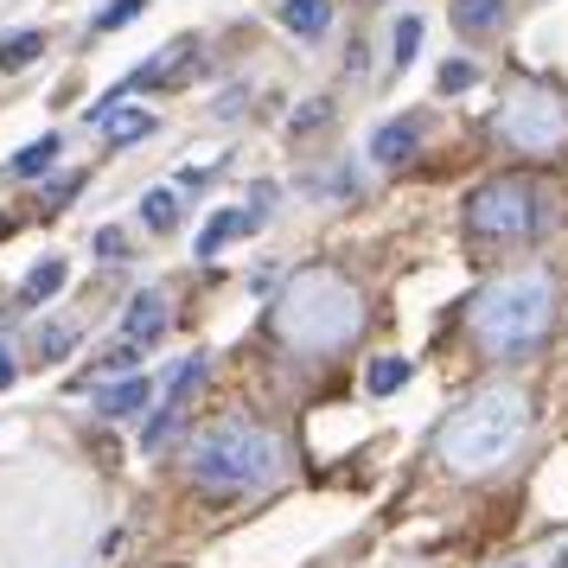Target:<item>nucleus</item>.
<instances>
[{
    "instance_id": "obj_22",
    "label": "nucleus",
    "mask_w": 568,
    "mask_h": 568,
    "mask_svg": "<svg viewBox=\"0 0 568 568\" xmlns=\"http://www.w3.org/2000/svg\"><path fill=\"white\" fill-rule=\"evenodd\" d=\"M141 13H148V0H109L97 27H103V32H115V27H129V20H141Z\"/></svg>"
},
{
    "instance_id": "obj_6",
    "label": "nucleus",
    "mask_w": 568,
    "mask_h": 568,
    "mask_svg": "<svg viewBox=\"0 0 568 568\" xmlns=\"http://www.w3.org/2000/svg\"><path fill=\"white\" fill-rule=\"evenodd\" d=\"M491 134L524 160H549L568 148V97L562 90H549L537 78H517L505 90V103L491 115Z\"/></svg>"
},
{
    "instance_id": "obj_23",
    "label": "nucleus",
    "mask_w": 568,
    "mask_h": 568,
    "mask_svg": "<svg viewBox=\"0 0 568 568\" xmlns=\"http://www.w3.org/2000/svg\"><path fill=\"white\" fill-rule=\"evenodd\" d=\"M141 211H148V224H154V231H173V217H180V211H173V192H148Z\"/></svg>"
},
{
    "instance_id": "obj_10",
    "label": "nucleus",
    "mask_w": 568,
    "mask_h": 568,
    "mask_svg": "<svg viewBox=\"0 0 568 568\" xmlns=\"http://www.w3.org/2000/svg\"><path fill=\"white\" fill-rule=\"evenodd\" d=\"M97 129H103L109 148H134V141H148V134H154V115H148V109L115 103V109L103 115V122H97Z\"/></svg>"
},
{
    "instance_id": "obj_24",
    "label": "nucleus",
    "mask_w": 568,
    "mask_h": 568,
    "mask_svg": "<svg viewBox=\"0 0 568 568\" xmlns=\"http://www.w3.org/2000/svg\"><path fill=\"white\" fill-rule=\"evenodd\" d=\"M78 185H83V173H64V180L45 185V199H52V205H64V199H78Z\"/></svg>"
},
{
    "instance_id": "obj_5",
    "label": "nucleus",
    "mask_w": 568,
    "mask_h": 568,
    "mask_svg": "<svg viewBox=\"0 0 568 568\" xmlns=\"http://www.w3.org/2000/svg\"><path fill=\"white\" fill-rule=\"evenodd\" d=\"M549 217H556V199L530 173H498V180L466 192V236L473 243H491V250H511V243L542 236Z\"/></svg>"
},
{
    "instance_id": "obj_7",
    "label": "nucleus",
    "mask_w": 568,
    "mask_h": 568,
    "mask_svg": "<svg viewBox=\"0 0 568 568\" xmlns=\"http://www.w3.org/2000/svg\"><path fill=\"white\" fill-rule=\"evenodd\" d=\"M199 377H205V358H192V364H180V371H173V384H166V403H160V409H154V422L141 428V440H148V447H160V440L173 435V422H180L185 396L199 389Z\"/></svg>"
},
{
    "instance_id": "obj_21",
    "label": "nucleus",
    "mask_w": 568,
    "mask_h": 568,
    "mask_svg": "<svg viewBox=\"0 0 568 568\" xmlns=\"http://www.w3.org/2000/svg\"><path fill=\"white\" fill-rule=\"evenodd\" d=\"M473 78H479V71H473V64H466V58H454V64H440V97H460V90H473Z\"/></svg>"
},
{
    "instance_id": "obj_9",
    "label": "nucleus",
    "mask_w": 568,
    "mask_h": 568,
    "mask_svg": "<svg viewBox=\"0 0 568 568\" xmlns=\"http://www.w3.org/2000/svg\"><path fill=\"white\" fill-rule=\"evenodd\" d=\"M422 148V122L403 115V122H384V129L371 134V160H384V166H403V160Z\"/></svg>"
},
{
    "instance_id": "obj_1",
    "label": "nucleus",
    "mask_w": 568,
    "mask_h": 568,
    "mask_svg": "<svg viewBox=\"0 0 568 568\" xmlns=\"http://www.w3.org/2000/svg\"><path fill=\"white\" fill-rule=\"evenodd\" d=\"M524 435H530V389L486 384L435 428V460L460 479H479V473H498L511 460Z\"/></svg>"
},
{
    "instance_id": "obj_15",
    "label": "nucleus",
    "mask_w": 568,
    "mask_h": 568,
    "mask_svg": "<svg viewBox=\"0 0 568 568\" xmlns=\"http://www.w3.org/2000/svg\"><path fill=\"white\" fill-rule=\"evenodd\" d=\"M185 64H192V45L180 39V45H166V52H160L154 64H148V71H134V90H154V83H173V78L185 71Z\"/></svg>"
},
{
    "instance_id": "obj_25",
    "label": "nucleus",
    "mask_w": 568,
    "mask_h": 568,
    "mask_svg": "<svg viewBox=\"0 0 568 568\" xmlns=\"http://www.w3.org/2000/svg\"><path fill=\"white\" fill-rule=\"evenodd\" d=\"M13 384V352H7V345H0V389Z\"/></svg>"
},
{
    "instance_id": "obj_2",
    "label": "nucleus",
    "mask_w": 568,
    "mask_h": 568,
    "mask_svg": "<svg viewBox=\"0 0 568 568\" xmlns=\"http://www.w3.org/2000/svg\"><path fill=\"white\" fill-rule=\"evenodd\" d=\"M556 326V275L549 268H511V275H498L473 294V307H466V333L473 345L486 352V358H524V352H537L542 338Z\"/></svg>"
},
{
    "instance_id": "obj_18",
    "label": "nucleus",
    "mask_w": 568,
    "mask_h": 568,
    "mask_svg": "<svg viewBox=\"0 0 568 568\" xmlns=\"http://www.w3.org/2000/svg\"><path fill=\"white\" fill-rule=\"evenodd\" d=\"M58 287H64V262H39V268L27 275V287H20V301H27V307H39V301H52Z\"/></svg>"
},
{
    "instance_id": "obj_16",
    "label": "nucleus",
    "mask_w": 568,
    "mask_h": 568,
    "mask_svg": "<svg viewBox=\"0 0 568 568\" xmlns=\"http://www.w3.org/2000/svg\"><path fill=\"white\" fill-rule=\"evenodd\" d=\"M39 52H45V32H13V39H0V71H27Z\"/></svg>"
},
{
    "instance_id": "obj_8",
    "label": "nucleus",
    "mask_w": 568,
    "mask_h": 568,
    "mask_svg": "<svg viewBox=\"0 0 568 568\" xmlns=\"http://www.w3.org/2000/svg\"><path fill=\"white\" fill-rule=\"evenodd\" d=\"M160 333H166V301H160L154 287H148V294H134V301H129V313H122V338L148 352V345H154Z\"/></svg>"
},
{
    "instance_id": "obj_11",
    "label": "nucleus",
    "mask_w": 568,
    "mask_h": 568,
    "mask_svg": "<svg viewBox=\"0 0 568 568\" xmlns=\"http://www.w3.org/2000/svg\"><path fill=\"white\" fill-rule=\"evenodd\" d=\"M454 27L466 39H486V32L505 27V0H454Z\"/></svg>"
},
{
    "instance_id": "obj_20",
    "label": "nucleus",
    "mask_w": 568,
    "mask_h": 568,
    "mask_svg": "<svg viewBox=\"0 0 568 568\" xmlns=\"http://www.w3.org/2000/svg\"><path fill=\"white\" fill-rule=\"evenodd\" d=\"M415 45H422V20H415V13H403V20H396V32H389V64L403 71V64L415 58Z\"/></svg>"
},
{
    "instance_id": "obj_17",
    "label": "nucleus",
    "mask_w": 568,
    "mask_h": 568,
    "mask_svg": "<svg viewBox=\"0 0 568 568\" xmlns=\"http://www.w3.org/2000/svg\"><path fill=\"white\" fill-rule=\"evenodd\" d=\"M409 384V358H371V371H364V389L371 396H389V389Z\"/></svg>"
},
{
    "instance_id": "obj_14",
    "label": "nucleus",
    "mask_w": 568,
    "mask_h": 568,
    "mask_svg": "<svg viewBox=\"0 0 568 568\" xmlns=\"http://www.w3.org/2000/svg\"><path fill=\"white\" fill-rule=\"evenodd\" d=\"M256 224H262L256 211H250V217H243V211H217V217H211L205 231H199V256H217V250H224V243H231V236L256 231Z\"/></svg>"
},
{
    "instance_id": "obj_3",
    "label": "nucleus",
    "mask_w": 568,
    "mask_h": 568,
    "mask_svg": "<svg viewBox=\"0 0 568 568\" xmlns=\"http://www.w3.org/2000/svg\"><path fill=\"white\" fill-rule=\"evenodd\" d=\"M275 338H282L287 352H345L352 338L364 333V294L338 268H301V275H287V287L275 294Z\"/></svg>"
},
{
    "instance_id": "obj_13",
    "label": "nucleus",
    "mask_w": 568,
    "mask_h": 568,
    "mask_svg": "<svg viewBox=\"0 0 568 568\" xmlns=\"http://www.w3.org/2000/svg\"><path fill=\"white\" fill-rule=\"evenodd\" d=\"M148 403H154V384H148L141 371H134V377H122V384H109V389H103V415H115V422H122V415H141Z\"/></svg>"
},
{
    "instance_id": "obj_4",
    "label": "nucleus",
    "mask_w": 568,
    "mask_h": 568,
    "mask_svg": "<svg viewBox=\"0 0 568 568\" xmlns=\"http://www.w3.org/2000/svg\"><path fill=\"white\" fill-rule=\"evenodd\" d=\"M287 466V447L275 428H262L250 415H224V422H211L205 435H192L185 447V479L205 491H262L268 479H282Z\"/></svg>"
},
{
    "instance_id": "obj_19",
    "label": "nucleus",
    "mask_w": 568,
    "mask_h": 568,
    "mask_svg": "<svg viewBox=\"0 0 568 568\" xmlns=\"http://www.w3.org/2000/svg\"><path fill=\"white\" fill-rule=\"evenodd\" d=\"M52 154H58V134H39L32 148H20V154H13V173H20V180H39V173L52 166Z\"/></svg>"
},
{
    "instance_id": "obj_12",
    "label": "nucleus",
    "mask_w": 568,
    "mask_h": 568,
    "mask_svg": "<svg viewBox=\"0 0 568 568\" xmlns=\"http://www.w3.org/2000/svg\"><path fill=\"white\" fill-rule=\"evenodd\" d=\"M282 27L301 32V39H320L333 27V0H282Z\"/></svg>"
}]
</instances>
